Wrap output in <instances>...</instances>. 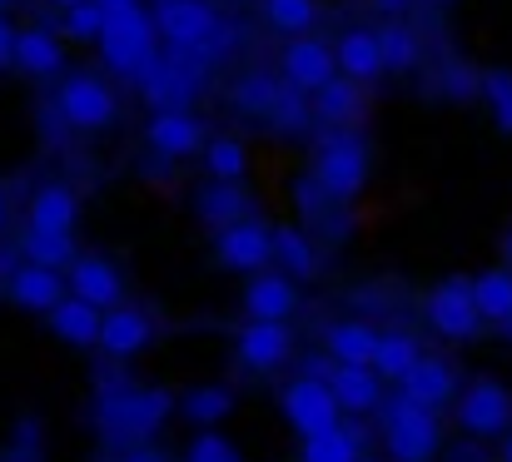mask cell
I'll return each instance as SVG.
<instances>
[{
	"label": "cell",
	"mask_w": 512,
	"mask_h": 462,
	"mask_svg": "<svg viewBox=\"0 0 512 462\" xmlns=\"http://www.w3.org/2000/svg\"><path fill=\"white\" fill-rule=\"evenodd\" d=\"M204 70H209V60H199V55L160 50V55L140 70L135 90L145 95L150 110H189V100H194L199 85H204Z\"/></svg>",
	"instance_id": "obj_6"
},
{
	"label": "cell",
	"mask_w": 512,
	"mask_h": 462,
	"mask_svg": "<svg viewBox=\"0 0 512 462\" xmlns=\"http://www.w3.org/2000/svg\"><path fill=\"white\" fill-rule=\"evenodd\" d=\"M170 413H179V398L170 388H140L120 373L100 378V398H95V423L100 438L115 448H140L155 443V433L170 423Z\"/></svg>",
	"instance_id": "obj_1"
},
{
	"label": "cell",
	"mask_w": 512,
	"mask_h": 462,
	"mask_svg": "<svg viewBox=\"0 0 512 462\" xmlns=\"http://www.w3.org/2000/svg\"><path fill=\"white\" fill-rule=\"evenodd\" d=\"M334 55H339V75H353L363 85H378L388 75L378 25H343L339 40H334Z\"/></svg>",
	"instance_id": "obj_20"
},
{
	"label": "cell",
	"mask_w": 512,
	"mask_h": 462,
	"mask_svg": "<svg viewBox=\"0 0 512 462\" xmlns=\"http://www.w3.org/2000/svg\"><path fill=\"white\" fill-rule=\"evenodd\" d=\"M105 25H110V15H105L100 0H80V5L60 10V35H65L70 45H100Z\"/></svg>",
	"instance_id": "obj_39"
},
{
	"label": "cell",
	"mask_w": 512,
	"mask_h": 462,
	"mask_svg": "<svg viewBox=\"0 0 512 462\" xmlns=\"http://www.w3.org/2000/svg\"><path fill=\"white\" fill-rule=\"evenodd\" d=\"M314 125H319V120H314V95L284 85V95H279V105H274V115H269V130L299 140V135H309Z\"/></svg>",
	"instance_id": "obj_38"
},
{
	"label": "cell",
	"mask_w": 512,
	"mask_h": 462,
	"mask_svg": "<svg viewBox=\"0 0 512 462\" xmlns=\"http://www.w3.org/2000/svg\"><path fill=\"white\" fill-rule=\"evenodd\" d=\"M20 259H30V264H45V269H70L75 259H80V249H75V239L70 234H50V229H30L25 224V234H20Z\"/></svg>",
	"instance_id": "obj_35"
},
{
	"label": "cell",
	"mask_w": 512,
	"mask_h": 462,
	"mask_svg": "<svg viewBox=\"0 0 512 462\" xmlns=\"http://www.w3.org/2000/svg\"><path fill=\"white\" fill-rule=\"evenodd\" d=\"M150 5H165V0H150Z\"/></svg>",
	"instance_id": "obj_53"
},
{
	"label": "cell",
	"mask_w": 512,
	"mask_h": 462,
	"mask_svg": "<svg viewBox=\"0 0 512 462\" xmlns=\"http://www.w3.org/2000/svg\"><path fill=\"white\" fill-rule=\"evenodd\" d=\"M194 214H199L209 229H224V224L249 219V214H254V204H249L244 179H239V184H229V179H204V189L194 194Z\"/></svg>",
	"instance_id": "obj_26"
},
{
	"label": "cell",
	"mask_w": 512,
	"mask_h": 462,
	"mask_svg": "<svg viewBox=\"0 0 512 462\" xmlns=\"http://www.w3.org/2000/svg\"><path fill=\"white\" fill-rule=\"evenodd\" d=\"M294 204H299V214H304V219H319V214H329V204H334V199L324 194V184H319L314 174H304V179L294 184Z\"/></svg>",
	"instance_id": "obj_42"
},
{
	"label": "cell",
	"mask_w": 512,
	"mask_h": 462,
	"mask_svg": "<svg viewBox=\"0 0 512 462\" xmlns=\"http://www.w3.org/2000/svg\"><path fill=\"white\" fill-rule=\"evenodd\" d=\"M483 105H488L493 125L512 135V70H483Z\"/></svg>",
	"instance_id": "obj_40"
},
{
	"label": "cell",
	"mask_w": 512,
	"mask_h": 462,
	"mask_svg": "<svg viewBox=\"0 0 512 462\" xmlns=\"http://www.w3.org/2000/svg\"><path fill=\"white\" fill-rule=\"evenodd\" d=\"M120 462H170V453H165V448H155V443H140V448H125Z\"/></svg>",
	"instance_id": "obj_44"
},
{
	"label": "cell",
	"mask_w": 512,
	"mask_h": 462,
	"mask_svg": "<svg viewBox=\"0 0 512 462\" xmlns=\"http://www.w3.org/2000/svg\"><path fill=\"white\" fill-rule=\"evenodd\" d=\"M418 358H423V343H418L408 328H383L378 353H373V368L383 373V383H403Z\"/></svg>",
	"instance_id": "obj_32"
},
{
	"label": "cell",
	"mask_w": 512,
	"mask_h": 462,
	"mask_svg": "<svg viewBox=\"0 0 512 462\" xmlns=\"http://www.w3.org/2000/svg\"><path fill=\"white\" fill-rule=\"evenodd\" d=\"M378 338H383V328H373L368 318H339L324 328V353L334 363H373Z\"/></svg>",
	"instance_id": "obj_27"
},
{
	"label": "cell",
	"mask_w": 512,
	"mask_h": 462,
	"mask_svg": "<svg viewBox=\"0 0 512 462\" xmlns=\"http://www.w3.org/2000/svg\"><path fill=\"white\" fill-rule=\"evenodd\" d=\"M294 328L284 318H244V328L234 333V358L244 373H279L294 358Z\"/></svg>",
	"instance_id": "obj_12"
},
{
	"label": "cell",
	"mask_w": 512,
	"mask_h": 462,
	"mask_svg": "<svg viewBox=\"0 0 512 462\" xmlns=\"http://www.w3.org/2000/svg\"><path fill=\"white\" fill-rule=\"evenodd\" d=\"M329 383H334L348 418H368V413L383 408V373L373 363H334Z\"/></svg>",
	"instance_id": "obj_24"
},
{
	"label": "cell",
	"mask_w": 512,
	"mask_h": 462,
	"mask_svg": "<svg viewBox=\"0 0 512 462\" xmlns=\"http://www.w3.org/2000/svg\"><path fill=\"white\" fill-rule=\"evenodd\" d=\"M423 318L448 343H473L483 333V323H488L478 299H473V279H443V284H433V294L423 299Z\"/></svg>",
	"instance_id": "obj_10"
},
{
	"label": "cell",
	"mask_w": 512,
	"mask_h": 462,
	"mask_svg": "<svg viewBox=\"0 0 512 462\" xmlns=\"http://www.w3.org/2000/svg\"><path fill=\"white\" fill-rule=\"evenodd\" d=\"M95 50H100L105 70H115L125 80H140V70L165 45H160V25H155L150 10H125V15H110V25H105V35H100Z\"/></svg>",
	"instance_id": "obj_5"
},
{
	"label": "cell",
	"mask_w": 512,
	"mask_h": 462,
	"mask_svg": "<svg viewBox=\"0 0 512 462\" xmlns=\"http://www.w3.org/2000/svg\"><path fill=\"white\" fill-rule=\"evenodd\" d=\"M55 115H60L70 130H80V135H105V130L120 120V95H115V85H110L105 75H95V70H70V75H60V85H55Z\"/></svg>",
	"instance_id": "obj_4"
},
{
	"label": "cell",
	"mask_w": 512,
	"mask_h": 462,
	"mask_svg": "<svg viewBox=\"0 0 512 462\" xmlns=\"http://www.w3.org/2000/svg\"><path fill=\"white\" fill-rule=\"evenodd\" d=\"M179 413H184L194 428H219V423L234 413V388H229V383H199V388L179 393Z\"/></svg>",
	"instance_id": "obj_31"
},
{
	"label": "cell",
	"mask_w": 512,
	"mask_h": 462,
	"mask_svg": "<svg viewBox=\"0 0 512 462\" xmlns=\"http://www.w3.org/2000/svg\"><path fill=\"white\" fill-rule=\"evenodd\" d=\"M50 318V333L65 343V348H100V328H105V308H95L80 294H65L60 304L45 313Z\"/></svg>",
	"instance_id": "obj_23"
},
{
	"label": "cell",
	"mask_w": 512,
	"mask_h": 462,
	"mask_svg": "<svg viewBox=\"0 0 512 462\" xmlns=\"http://www.w3.org/2000/svg\"><path fill=\"white\" fill-rule=\"evenodd\" d=\"M299 462H363V438L358 428H329V433H314L304 438L299 448Z\"/></svg>",
	"instance_id": "obj_36"
},
{
	"label": "cell",
	"mask_w": 512,
	"mask_h": 462,
	"mask_svg": "<svg viewBox=\"0 0 512 462\" xmlns=\"http://www.w3.org/2000/svg\"><path fill=\"white\" fill-rule=\"evenodd\" d=\"M309 174L324 184V194H329L334 204H353V199L368 189L373 154L363 145V135H353V130H319Z\"/></svg>",
	"instance_id": "obj_2"
},
{
	"label": "cell",
	"mask_w": 512,
	"mask_h": 462,
	"mask_svg": "<svg viewBox=\"0 0 512 462\" xmlns=\"http://www.w3.org/2000/svg\"><path fill=\"white\" fill-rule=\"evenodd\" d=\"M448 462H488V458H483V448H478V438H468V443H463L458 453H448Z\"/></svg>",
	"instance_id": "obj_45"
},
{
	"label": "cell",
	"mask_w": 512,
	"mask_h": 462,
	"mask_svg": "<svg viewBox=\"0 0 512 462\" xmlns=\"http://www.w3.org/2000/svg\"><path fill=\"white\" fill-rule=\"evenodd\" d=\"M378 438L388 462H438L443 453V423L433 408L413 403V398H393L378 408Z\"/></svg>",
	"instance_id": "obj_3"
},
{
	"label": "cell",
	"mask_w": 512,
	"mask_h": 462,
	"mask_svg": "<svg viewBox=\"0 0 512 462\" xmlns=\"http://www.w3.org/2000/svg\"><path fill=\"white\" fill-rule=\"evenodd\" d=\"M274 264L294 274L299 284L319 274V244L309 239L304 224H274Z\"/></svg>",
	"instance_id": "obj_29"
},
{
	"label": "cell",
	"mask_w": 512,
	"mask_h": 462,
	"mask_svg": "<svg viewBox=\"0 0 512 462\" xmlns=\"http://www.w3.org/2000/svg\"><path fill=\"white\" fill-rule=\"evenodd\" d=\"M408 5H413V0H373V10H378L383 20H393V15H408Z\"/></svg>",
	"instance_id": "obj_46"
},
{
	"label": "cell",
	"mask_w": 512,
	"mask_h": 462,
	"mask_svg": "<svg viewBox=\"0 0 512 462\" xmlns=\"http://www.w3.org/2000/svg\"><path fill=\"white\" fill-rule=\"evenodd\" d=\"M199 164H204V179H229V184H239V179H249V145L234 140V135H209Z\"/></svg>",
	"instance_id": "obj_34"
},
{
	"label": "cell",
	"mask_w": 512,
	"mask_h": 462,
	"mask_svg": "<svg viewBox=\"0 0 512 462\" xmlns=\"http://www.w3.org/2000/svg\"><path fill=\"white\" fill-rule=\"evenodd\" d=\"M150 343H155V323H150V313H145V308H135V304L105 308L100 353H105L110 363H135Z\"/></svg>",
	"instance_id": "obj_15"
},
{
	"label": "cell",
	"mask_w": 512,
	"mask_h": 462,
	"mask_svg": "<svg viewBox=\"0 0 512 462\" xmlns=\"http://www.w3.org/2000/svg\"><path fill=\"white\" fill-rule=\"evenodd\" d=\"M473 299H478V308H483V318H488V323L508 328L512 323V264L473 274Z\"/></svg>",
	"instance_id": "obj_33"
},
{
	"label": "cell",
	"mask_w": 512,
	"mask_h": 462,
	"mask_svg": "<svg viewBox=\"0 0 512 462\" xmlns=\"http://www.w3.org/2000/svg\"><path fill=\"white\" fill-rule=\"evenodd\" d=\"M155 25H160V45L174 55H199L209 60V40L224 25L214 0H165L155 5Z\"/></svg>",
	"instance_id": "obj_8"
},
{
	"label": "cell",
	"mask_w": 512,
	"mask_h": 462,
	"mask_svg": "<svg viewBox=\"0 0 512 462\" xmlns=\"http://www.w3.org/2000/svg\"><path fill=\"white\" fill-rule=\"evenodd\" d=\"M184 462H244L239 443H229L219 428H199L184 448Z\"/></svg>",
	"instance_id": "obj_41"
},
{
	"label": "cell",
	"mask_w": 512,
	"mask_h": 462,
	"mask_svg": "<svg viewBox=\"0 0 512 462\" xmlns=\"http://www.w3.org/2000/svg\"><path fill=\"white\" fill-rule=\"evenodd\" d=\"M25 224L30 229H50V234H75V224H80V194L65 179L35 184L30 189V204H25Z\"/></svg>",
	"instance_id": "obj_21"
},
{
	"label": "cell",
	"mask_w": 512,
	"mask_h": 462,
	"mask_svg": "<svg viewBox=\"0 0 512 462\" xmlns=\"http://www.w3.org/2000/svg\"><path fill=\"white\" fill-rule=\"evenodd\" d=\"M65 35L60 25H20V40H15V70L25 80H55L65 70Z\"/></svg>",
	"instance_id": "obj_17"
},
{
	"label": "cell",
	"mask_w": 512,
	"mask_h": 462,
	"mask_svg": "<svg viewBox=\"0 0 512 462\" xmlns=\"http://www.w3.org/2000/svg\"><path fill=\"white\" fill-rule=\"evenodd\" d=\"M279 95H284V75H279V70H249V75H239L234 90H229L234 110H239V115H254V120H269L274 105H279Z\"/></svg>",
	"instance_id": "obj_30"
},
{
	"label": "cell",
	"mask_w": 512,
	"mask_h": 462,
	"mask_svg": "<svg viewBox=\"0 0 512 462\" xmlns=\"http://www.w3.org/2000/svg\"><path fill=\"white\" fill-rule=\"evenodd\" d=\"M65 294H70L65 269H45V264H30V259H20V269L5 279V299L25 313H50Z\"/></svg>",
	"instance_id": "obj_18"
},
{
	"label": "cell",
	"mask_w": 512,
	"mask_h": 462,
	"mask_svg": "<svg viewBox=\"0 0 512 462\" xmlns=\"http://www.w3.org/2000/svg\"><path fill=\"white\" fill-rule=\"evenodd\" d=\"M503 462H512V428L503 433Z\"/></svg>",
	"instance_id": "obj_49"
},
{
	"label": "cell",
	"mask_w": 512,
	"mask_h": 462,
	"mask_svg": "<svg viewBox=\"0 0 512 462\" xmlns=\"http://www.w3.org/2000/svg\"><path fill=\"white\" fill-rule=\"evenodd\" d=\"M15 40H20V25H10V15H0V70L15 65Z\"/></svg>",
	"instance_id": "obj_43"
},
{
	"label": "cell",
	"mask_w": 512,
	"mask_h": 462,
	"mask_svg": "<svg viewBox=\"0 0 512 462\" xmlns=\"http://www.w3.org/2000/svg\"><path fill=\"white\" fill-rule=\"evenodd\" d=\"M453 423L463 428V438H478V443H493L512 428V393L498 378H473L463 383L458 403H453Z\"/></svg>",
	"instance_id": "obj_9"
},
{
	"label": "cell",
	"mask_w": 512,
	"mask_h": 462,
	"mask_svg": "<svg viewBox=\"0 0 512 462\" xmlns=\"http://www.w3.org/2000/svg\"><path fill=\"white\" fill-rule=\"evenodd\" d=\"M214 264L229 269V274H259L274 264V224L264 219H239V224H224L214 229Z\"/></svg>",
	"instance_id": "obj_11"
},
{
	"label": "cell",
	"mask_w": 512,
	"mask_h": 462,
	"mask_svg": "<svg viewBox=\"0 0 512 462\" xmlns=\"http://www.w3.org/2000/svg\"><path fill=\"white\" fill-rule=\"evenodd\" d=\"M45 5H55V10H70V5H80V0H45Z\"/></svg>",
	"instance_id": "obj_51"
},
{
	"label": "cell",
	"mask_w": 512,
	"mask_h": 462,
	"mask_svg": "<svg viewBox=\"0 0 512 462\" xmlns=\"http://www.w3.org/2000/svg\"><path fill=\"white\" fill-rule=\"evenodd\" d=\"M65 279H70V294L90 299L95 308L125 304V274H120L105 254H80V259L65 269Z\"/></svg>",
	"instance_id": "obj_22"
},
{
	"label": "cell",
	"mask_w": 512,
	"mask_h": 462,
	"mask_svg": "<svg viewBox=\"0 0 512 462\" xmlns=\"http://www.w3.org/2000/svg\"><path fill=\"white\" fill-rule=\"evenodd\" d=\"M145 145L155 159L179 164V159H199L209 145V130L194 110H155L150 125H145Z\"/></svg>",
	"instance_id": "obj_14"
},
{
	"label": "cell",
	"mask_w": 512,
	"mask_h": 462,
	"mask_svg": "<svg viewBox=\"0 0 512 462\" xmlns=\"http://www.w3.org/2000/svg\"><path fill=\"white\" fill-rule=\"evenodd\" d=\"M15 10V0H0V15H10Z\"/></svg>",
	"instance_id": "obj_52"
},
{
	"label": "cell",
	"mask_w": 512,
	"mask_h": 462,
	"mask_svg": "<svg viewBox=\"0 0 512 462\" xmlns=\"http://www.w3.org/2000/svg\"><path fill=\"white\" fill-rule=\"evenodd\" d=\"M5 219H10V204H5V194H0V234H5Z\"/></svg>",
	"instance_id": "obj_50"
},
{
	"label": "cell",
	"mask_w": 512,
	"mask_h": 462,
	"mask_svg": "<svg viewBox=\"0 0 512 462\" xmlns=\"http://www.w3.org/2000/svg\"><path fill=\"white\" fill-rule=\"evenodd\" d=\"M363 80H353V75H334L319 95H314V120H319V130H353L358 125V115H363Z\"/></svg>",
	"instance_id": "obj_25"
},
{
	"label": "cell",
	"mask_w": 512,
	"mask_h": 462,
	"mask_svg": "<svg viewBox=\"0 0 512 462\" xmlns=\"http://www.w3.org/2000/svg\"><path fill=\"white\" fill-rule=\"evenodd\" d=\"M279 75L289 90H304V95H319L334 75H339V55L324 35H289L284 50H279Z\"/></svg>",
	"instance_id": "obj_13"
},
{
	"label": "cell",
	"mask_w": 512,
	"mask_h": 462,
	"mask_svg": "<svg viewBox=\"0 0 512 462\" xmlns=\"http://www.w3.org/2000/svg\"><path fill=\"white\" fill-rule=\"evenodd\" d=\"M279 413H284V423H289L299 438H314V433L339 428L343 403H339V393H334L329 378L299 373V378H289V383L279 388Z\"/></svg>",
	"instance_id": "obj_7"
},
{
	"label": "cell",
	"mask_w": 512,
	"mask_h": 462,
	"mask_svg": "<svg viewBox=\"0 0 512 462\" xmlns=\"http://www.w3.org/2000/svg\"><path fill=\"white\" fill-rule=\"evenodd\" d=\"M105 15H125V10H145V0H100Z\"/></svg>",
	"instance_id": "obj_47"
},
{
	"label": "cell",
	"mask_w": 512,
	"mask_h": 462,
	"mask_svg": "<svg viewBox=\"0 0 512 462\" xmlns=\"http://www.w3.org/2000/svg\"><path fill=\"white\" fill-rule=\"evenodd\" d=\"M239 304H244V318H284V323H294V313H299V279L284 274V269H259V274L244 279Z\"/></svg>",
	"instance_id": "obj_16"
},
{
	"label": "cell",
	"mask_w": 512,
	"mask_h": 462,
	"mask_svg": "<svg viewBox=\"0 0 512 462\" xmlns=\"http://www.w3.org/2000/svg\"><path fill=\"white\" fill-rule=\"evenodd\" d=\"M398 393H403V398H413V403H423V408H433V413H443V408H453V403H458L463 383H458V373H453V363H448V358L423 353V358L408 368V378L398 383Z\"/></svg>",
	"instance_id": "obj_19"
},
{
	"label": "cell",
	"mask_w": 512,
	"mask_h": 462,
	"mask_svg": "<svg viewBox=\"0 0 512 462\" xmlns=\"http://www.w3.org/2000/svg\"><path fill=\"white\" fill-rule=\"evenodd\" d=\"M259 10H264V25L279 30L284 40L309 35L319 25V0H259Z\"/></svg>",
	"instance_id": "obj_37"
},
{
	"label": "cell",
	"mask_w": 512,
	"mask_h": 462,
	"mask_svg": "<svg viewBox=\"0 0 512 462\" xmlns=\"http://www.w3.org/2000/svg\"><path fill=\"white\" fill-rule=\"evenodd\" d=\"M378 40H383V60H388V75H413L423 65V35L408 15H393L378 25Z\"/></svg>",
	"instance_id": "obj_28"
},
{
	"label": "cell",
	"mask_w": 512,
	"mask_h": 462,
	"mask_svg": "<svg viewBox=\"0 0 512 462\" xmlns=\"http://www.w3.org/2000/svg\"><path fill=\"white\" fill-rule=\"evenodd\" d=\"M503 264H512V224H508V234H503Z\"/></svg>",
	"instance_id": "obj_48"
}]
</instances>
